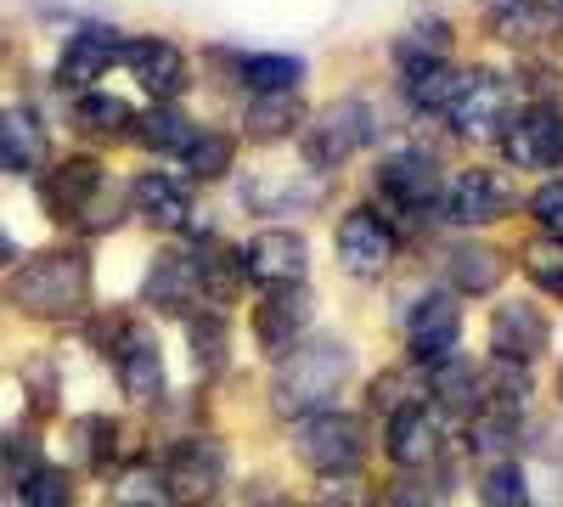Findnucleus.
Instances as JSON below:
<instances>
[{
  "instance_id": "f257e3e1",
  "label": "nucleus",
  "mask_w": 563,
  "mask_h": 507,
  "mask_svg": "<svg viewBox=\"0 0 563 507\" xmlns=\"http://www.w3.org/2000/svg\"><path fill=\"white\" fill-rule=\"evenodd\" d=\"M350 344L344 339H305L282 355L276 366V384H271V406L282 418H299V411H316V406H333L339 389L350 384Z\"/></svg>"
},
{
  "instance_id": "f03ea898",
  "label": "nucleus",
  "mask_w": 563,
  "mask_h": 507,
  "mask_svg": "<svg viewBox=\"0 0 563 507\" xmlns=\"http://www.w3.org/2000/svg\"><path fill=\"white\" fill-rule=\"evenodd\" d=\"M90 299V260L79 249H57V254H34L23 271H12L7 283V305L40 321H63L79 316Z\"/></svg>"
},
{
  "instance_id": "7ed1b4c3",
  "label": "nucleus",
  "mask_w": 563,
  "mask_h": 507,
  "mask_svg": "<svg viewBox=\"0 0 563 507\" xmlns=\"http://www.w3.org/2000/svg\"><path fill=\"white\" fill-rule=\"evenodd\" d=\"M294 451L316 474H355L366 463V429L350 411H333V406H316V411H299L294 418Z\"/></svg>"
},
{
  "instance_id": "20e7f679",
  "label": "nucleus",
  "mask_w": 563,
  "mask_h": 507,
  "mask_svg": "<svg viewBox=\"0 0 563 507\" xmlns=\"http://www.w3.org/2000/svg\"><path fill=\"white\" fill-rule=\"evenodd\" d=\"M372 135H378V119H372L366 102H355V97L350 102H333L327 113H316L310 130H305V164L316 175H327V169L350 164L361 147H372Z\"/></svg>"
},
{
  "instance_id": "39448f33",
  "label": "nucleus",
  "mask_w": 563,
  "mask_h": 507,
  "mask_svg": "<svg viewBox=\"0 0 563 507\" xmlns=\"http://www.w3.org/2000/svg\"><path fill=\"white\" fill-rule=\"evenodd\" d=\"M158 480H164L169 507H209L214 491H220V480H225V451H220L214 440L192 434V440L169 445Z\"/></svg>"
},
{
  "instance_id": "423d86ee",
  "label": "nucleus",
  "mask_w": 563,
  "mask_h": 507,
  "mask_svg": "<svg viewBox=\"0 0 563 507\" xmlns=\"http://www.w3.org/2000/svg\"><path fill=\"white\" fill-rule=\"evenodd\" d=\"M519 192H512V180L496 175V169H462L451 187L440 192V214L451 225H496L512 214Z\"/></svg>"
},
{
  "instance_id": "0eeeda50",
  "label": "nucleus",
  "mask_w": 563,
  "mask_h": 507,
  "mask_svg": "<svg viewBox=\"0 0 563 507\" xmlns=\"http://www.w3.org/2000/svg\"><path fill=\"white\" fill-rule=\"evenodd\" d=\"M378 192L384 209L395 214H422V209H440V164L422 153V147H400L378 164Z\"/></svg>"
},
{
  "instance_id": "6e6552de",
  "label": "nucleus",
  "mask_w": 563,
  "mask_h": 507,
  "mask_svg": "<svg viewBox=\"0 0 563 507\" xmlns=\"http://www.w3.org/2000/svg\"><path fill=\"white\" fill-rule=\"evenodd\" d=\"M507 85L496 74H462L456 97L445 102V119L456 135H467V142H490V135L507 130Z\"/></svg>"
},
{
  "instance_id": "1a4fd4ad",
  "label": "nucleus",
  "mask_w": 563,
  "mask_h": 507,
  "mask_svg": "<svg viewBox=\"0 0 563 507\" xmlns=\"http://www.w3.org/2000/svg\"><path fill=\"white\" fill-rule=\"evenodd\" d=\"M238 260H243V276L265 294L271 288H299L305 271H310V249H305L299 232H260L238 249Z\"/></svg>"
},
{
  "instance_id": "9d476101",
  "label": "nucleus",
  "mask_w": 563,
  "mask_h": 507,
  "mask_svg": "<svg viewBox=\"0 0 563 507\" xmlns=\"http://www.w3.org/2000/svg\"><path fill=\"white\" fill-rule=\"evenodd\" d=\"M339 260L350 276H384L389 260H395V225L378 214V209H350L339 220Z\"/></svg>"
},
{
  "instance_id": "9b49d317",
  "label": "nucleus",
  "mask_w": 563,
  "mask_h": 507,
  "mask_svg": "<svg viewBox=\"0 0 563 507\" xmlns=\"http://www.w3.org/2000/svg\"><path fill=\"white\" fill-rule=\"evenodd\" d=\"M501 142H507V158L519 169H558L563 164V113L536 102L519 119H507Z\"/></svg>"
},
{
  "instance_id": "f8f14e48",
  "label": "nucleus",
  "mask_w": 563,
  "mask_h": 507,
  "mask_svg": "<svg viewBox=\"0 0 563 507\" xmlns=\"http://www.w3.org/2000/svg\"><path fill=\"white\" fill-rule=\"evenodd\" d=\"M130 209L147 220V225H158V232H180V225H192L198 198H192V187H186V180H175V175H164V169H141V175L130 180Z\"/></svg>"
},
{
  "instance_id": "ddd939ff",
  "label": "nucleus",
  "mask_w": 563,
  "mask_h": 507,
  "mask_svg": "<svg viewBox=\"0 0 563 507\" xmlns=\"http://www.w3.org/2000/svg\"><path fill=\"white\" fill-rule=\"evenodd\" d=\"M547 316L530 305V299H507V305H496V316H490V350H496V361H507V366H530L541 350H547Z\"/></svg>"
},
{
  "instance_id": "4468645a",
  "label": "nucleus",
  "mask_w": 563,
  "mask_h": 507,
  "mask_svg": "<svg viewBox=\"0 0 563 507\" xmlns=\"http://www.w3.org/2000/svg\"><path fill=\"white\" fill-rule=\"evenodd\" d=\"M389 456L406 469V474H429L434 456H440V423L429 400H411V406H395L389 411Z\"/></svg>"
},
{
  "instance_id": "2eb2a0df",
  "label": "nucleus",
  "mask_w": 563,
  "mask_h": 507,
  "mask_svg": "<svg viewBox=\"0 0 563 507\" xmlns=\"http://www.w3.org/2000/svg\"><path fill=\"white\" fill-rule=\"evenodd\" d=\"M456 333H462V305L456 294H429L411 305V321H406V344L417 361H445L456 350Z\"/></svg>"
},
{
  "instance_id": "dca6fc26",
  "label": "nucleus",
  "mask_w": 563,
  "mask_h": 507,
  "mask_svg": "<svg viewBox=\"0 0 563 507\" xmlns=\"http://www.w3.org/2000/svg\"><path fill=\"white\" fill-rule=\"evenodd\" d=\"M119 57L135 74V85L147 90V97H158V102H169V97H180V90H186V57H180V45H169L158 34L130 40Z\"/></svg>"
},
{
  "instance_id": "f3484780",
  "label": "nucleus",
  "mask_w": 563,
  "mask_h": 507,
  "mask_svg": "<svg viewBox=\"0 0 563 507\" xmlns=\"http://www.w3.org/2000/svg\"><path fill=\"white\" fill-rule=\"evenodd\" d=\"M327 198L321 175H288V169H265L243 180V209L254 214H294V209H316Z\"/></svg>"
},
{
  "instance_id": "a211bd4d",
  "label": "nucleus",
  "mask_w": 563,
  "mask_h": 507,
  "mask_svg": "<svg viewBox=\"0 0 563 507\" xmlns=\"http://www.w3.org/2000/svg\"><path fill=\"white\" fill-rule=\"evenodd\" d=\"M310 321V294L305 288H271L254 310V339L265 355H288Z\"/></svg>"
},
{
  "instance_id": "6ab92c4d",
  "label": "nucleus",
  "mask_w": 563,
  "mask_h": 507,
  "mask_svg": "<svg viewBox=\"0 0 563 507\" xmlns=\"http://www.w3.org/2000/svg\"><path fill=\"white\" fill-rule=\"evenodd\" d=\"M119 52H124V40H119L113 29H102V23H90V29L68 34L63 57H57V79L74 85V90H85V85H97V79L119 63Z\"/></svg>"
},
{
  "instance_id": "aec40b11",
  "label": "nucleus",
  "mask_w": 563,
  "mask_h": 507,
  "mask_svg": "<svg viewBox=\"0 0 563 507\" xmlns=\"http://www.w3.org/2000/svg\"><path fill=\"white\" fill-rule=\"evenodd\" d=\"M45 153H52V142H45V124L34 108H0V169L7 175H34L45 164Z\"/></svg>"
},
{
  "instance_id": "412c9836",
  "label": "nucleus",
  "mask_w": 563,
  "mask_h": 507,
  "mask_svg": "<svg viewBox=\"0 0 563 507\" xmlns=\"http://www.w3.org/2000/svg\"><path fill=\"white\" fill-rule=\"evenodd\" d=\"M192 283H198V294H209L214 305H231L243 288H249V276H243V260H238V249H225V243H214V238H203L198 249H192Z\"/></svg>"
},
{
  "instance_id": "4be33fe9",
  "label": "nucleus",
  "mask_w": 563,
  "mask_h": 507,
  "mask_svg": "<svg viewBox=\"0 0 563 507\" xmlns=\"http://www.w3.org/2000/svg\"><path fill=\"white\" fill-rule=\"evenodd\" d=\"M558 23L563 18L547 7V0H501L496 18H490V34L501 45H541V40L558 34Z\"/></svg>"
},
{
  "instance_id": "5701e85b",
  "label": "nucleus",
  "mask_w": 563,
  "mask_h": 507,
  "mask_svg": "<svg viewBox=\"0 0 563 507\" xmlns=\"http://www.w3.org/2000/svg\"><path fill=\"white\" fill-rule=\"evenodd\" d=\"M119 389H124L130 406H153V400H164V355H158V344L130 339V344L119 350Z\"/></svg>"
},
{
  "instance_id": "b1692460",
  "label": "nucleus",
  "mask_w": 563,
  "mask_h": 507,
  "mask_svg": "<svg viewBox=\"0 0 563 507\" xmlns=\"http://www.w3.org/2000/svg\"><path fill=\"white\" fill-rule=\"evenodd\" d=\"M238 79L254 90V97L299 90V85H305V57H288V52H249V57H238Z\"/></svg>"
},
{
  "instance_id": "393cba45",
  "label": "nucleus",
  "mask_w": 563,
  "mask_h": 507,
  "mask_svg": "<svg viewBox=\"0 0 563 507\" xmlns=\"http://www.w3.org/2000/svg\"><path fill=\"white\" fill-rule=\"evenodd\" d=\"M501 276H507V260L490 254L485 243H462V249L445 260V283H451L456 294H490V288H501Z\"/></svg>"
},
{
  "instance_id": "a878e982",
  "label": "nucleus",
  "mask_w": 563,
  "mask_h": 507,
  "mask_svg": "<svg viewBox=\"0 0 563 507\" xmlns=\"http://www.w3.org/2000/svg\"><path fill=\"white\" fill-rule=\"evenodd\" d=\"M97 187H102V169L90 158H74V164H63L52 180H45V209H52L57 220H74Z\"/></svg>"
},
{
  "instance_id": "bb28decb",
  "label": "nucleus",
  "mask_w": 563,
  "mask_h": 507,
  "mask_svg": "<svg viewBox=\"0 0 563 507\" xmlns=\"http://www.w3.org/2000/svg\"><path fill=\"white\" fill-rule=\"evenodd\" d=\"M243 124L254 142H282V135H294L305 124V102L294 90H276V97H254V108H243Z\"/></svg>"
},
{
  "instance_id": "cd10ccee",
  "label": "nucleus",
  "mask_w": 563,
  "mask_h": 507,
  "mask_svg": "<svg viewBox=\"0 0 563 507\" xmlns=\"http://www.w3.org/2000/svg\"><path fill=\"white\" fill-rule=\"evenodd\" d=\"M429 395L440 411H451V418H474V406L485 400V378L474 373V366H445L440 378H429Z\"/></svg>"
},
{
  "instance_id": "c85d7f7f",
  "label": "nucleus",
  "mask_w": 563,
  "mask_h": 507,
  "mask_svg": "<svg viewBox=\"0 0 563 507\" xmlns=\"http://www.w3.org/2000/svg\"><path fill=\"white\" fill-rule=\"evenodd\" d=\"M192 294H198V283H192V265L186 260H158L153 271H147V299L158 305V310H192Z\"/></svg>"
},
{
  "instance_id": "c756f323",
  "label": "nucleus",
  "mask_w": 563,
  "mask_h": 507,
  "mask_svg": "<svg viewBox=\"0 0 563 507\" xmlns=\"http://www.w3.org/2000/svg\"><path fill=\"white\" fill-rule=\"evenodd\" d=\"M479 502H485V507H530L525 469L512 463V456H496V463L479 474Z\"/></svg>"
},
{
  "instance_id": "7c9ffc66",
  "label": "nucleus",
  "mask_w": 563,
  "mask_h": 507,
  "mask_svg": "<svg viewBox=\"0 0 563 507\" xmlns=\"http://www.w3.org/2000/svg\"><path fill=\"white\" fill-rule=\"evenodd\" d=\"M130 130H135L153 153H186V142H192V124H186L175 108H153L147 119H135Z\"/></svg>"
},
{
  "instance_id": "2f4dec72",
  "label": "nucleus",
  "mask_w": 563,
  "mask_h": 507,
  "mask_svg": "<svg viewBox=\"0 0 563 507\" xmlns=\"http://www.w3.org/2000/svg\"><path fill=\"white\" fill-rule=\"evenodd\" d=\"M74 124H79L85 135H124V130L135 124V113H130L119 97H97V90H90V97L74 108Z\"/></svg>"
},
{
  "instance_id": "473e14b6",
  "label": "nucleus",
  "mask_w": 563,
  "mask_h": 507,
  "mask_svg": "<svg viewBox=\"0 0 563 507\" xmlns=\"http://www.w3.org/2000/svg\"><path fill=\"white\" fill-rule=\"evenodd\" d=\"M186 169H192L198 180H220L231 169V142L220 130H192V142H186Z\"/></svg>"
},
{
  "instance_id": "72a5a7b5",
  "label": "nucleus",
  "mask_w": 563,
  "mask_h": 507,
  "mask_svg": "<svg viewBox=\"0 0 563 507\" xmlns=\"http://www.w3.org/2000/svg\"><path fill=\"white\" fill-rule=\"evenodd\" d=\"M108 502L113 507H169L158 469H124V474H113V496Z\"/></svg>"
},
{
  "instance_id": "f704fd0d",
  "label": "nucleus",
  "mask_w": 563,
  "mask_h": 507,
  "mask_svg": "<svg viewBox=\"0 0 563 507\" xmlns=\"http://www.w3.org/2000/svg\"><path fill=\"white\" fill-rule=\"evenodd\" d=\"M18 502L23 507H74V485L63 469H29L18 480Z\"/></svg>"
},
{
  "instance_id": "c9c22d12",
  "label": "nucleus",
  "mask_w": 563,
  "mask_h": 507,
  "mask_svg": "<svg viewBox=\"0 0 563 507\" xmlns=\"http://www.w3.org/2000/svg\"><path fill=\"white\" fill-rule=\"evenodd\" d=\"M525 276H530L541 294L563 299V243H558V238H536V243L525 249Z\"/></svg>"
},
{
  "instance_id": "e433bc0d",
  "label": "nucleus",
  "mask_w": 563,
  "mask_h": 507,
  "mask_svg": "<svg viewBox=\"0 0 563 507\" xmlns=\"http://www.w3.org/2000/svg\"><path fill=\"white\" fill-rule=\"evenodd\" d=\"M456 85H462V74L456 68H429V74H411L406 79V97H411V108H434V113H445V102L456 97Z\"/></svg>"
},
{
  "instance_id": "4c0bfd02",
  "label": "nucleus",
  "mask_w": 563,
  "mask_h": 507,
  "mask_svg": "<svg viewBox=\"0 0 563 507\" xmlns=\"http://www.w3.org/2000/svg\"><path fill=\"white\" fill-rule=\"evenodd\" d=\"M74 440H79V456L90 469H108L113 463V445H119V429L108 418H79L74 423Z\"/></svg>"
},
{
  "instance_id": "58836bf2",
  "label": "nucleus",
  "mask_w": 563,
  "mask_h": 507,
  "mask_svg": "<svg viewBox=\"0 0 563 507\" xmlns=\"http://www.w3.org/2000/svg\"><path fill=\"white\" fill-rule=\"evenodd\" d=\"M124 209H130V198H119V192L108 187V180H102V187L90 192V203L74 214V225H79V232H108V225H119V220H124Z\"/></svg>"
},
{
  "instance_id": "ea45409f",
  "label": "nucleus",
  "mask_w": 563,
  "mask_h": 507,
  "mask_svg": "<svg viewBox=\"0 0 563 507\" xmlns=\"http://www.w3.org/2000/svg\"><path fill=\"white\" fill-rule=\"evenodd\" d=\"M192 361L203 373H220L225 366V321L220 316H198L192 321Z\"/></svg>"
},
{
  "instance_id": "a19ab883",
  "label": "nucleus",
  "mask_w": 563,
  "mask_h": 507,
  "mask_svg": "<svg viewBox=\"0 0 563 507\" xmlns=\"http://www.w3.org/2000/svg\"><path fill=\"white\" fill-rule=\"evenodd\" d=\"M530 214L541 220V232L563 243V180H547V187L530 198Z\"/></svg>"
},
{
  "instance_id": "79ce46f5",
  "label": "nucleus",
  "mask_w": 563,
  "mask_h": 507,
  "mask_svg": "<svg viewBox=\"0 0 563 507\" xmlns=\"http://www.w3.org/2000/svg\"><path fill=\"white\" fill-rule=\"evenodd\" d=\"M12 260V238H7V225H0V265Z\"/></svg>"
},
{
  "instance_id": "37998d69",
  "label": "nucleus",
  "mask_w": 563,
  "mask_h": 507,
  "mask_svg": "<svg viewBox=\"0 0 563 507\" xmlns=\"http://www.w3.org/2000/svg\"><path fill=\"white\" fill-rule=\"evenodd\" d=\"M552 12H558V18H563V0H558V7H552Z\"/></svg>"
},
{
  "instance_id": "c03bdc74",
  "label": "nucleus",
  "mask_w": 563,
  "mask_h": 507,
  "mask_svg": "<svg viewBox=\"0 0 563 507\" xmlns=\"http://www.w3.org/2000/svg\"><path fill=\"white\" fill-rule=\"evenodd\" d=\"M558 395H563V378H558Z\"/></svg>"
}]
</instances>
